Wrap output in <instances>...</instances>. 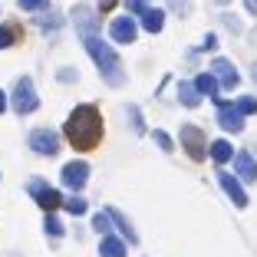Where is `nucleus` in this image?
I'll list each match as a JSON object with an SVG mask.
<instances>
[{
    "label": "nucleus",
    "instance_id": "obj_1",
    "mask_svg": "<svg viewBox=\"0 0 257 257\" xmlns=\"http://www.w3.org/2000/svg\"><path fill=\"white\" fill-rule=\"evenodd\" d=\"M73 20L79 23V37H83V46L89 50L92 63L99 66V73H102V79H106L109 86H122L125 83V69H122L119 56H115V50L106 43V40H99L96 30H92V14L86 7H79L73 14Z\"/></svg>",
    "mask_w": 257,
    "mask_h": 257
},
{
    "label": "nucleus",
    "instance_id": "obj_2",
    "mask_svg": "<svg viewBox=\"0 0 257 257\" xmlns=\"http://www.w3.org/2000/svg\"><path fill=\"white\" fill-rule=\"evenodd\" d=\"M66 139H69V145L73 149H79V152H89V149H96L99 145V139H102V115H99V109L96 106H76L73 109V115L66 119Z\"/></svg>",
    "mask_w": 257,
    "mask_h": 257
},
{
    "label": "nucleus",
    "instance_id": "obj_3",
    "mask_svg": "<svg viewBox=\"0 0 257 257\" xmlns=\"http://www.w3.org/2000/svg\"><path fill=\"white\" fill-rule=\"evenodd\" d=\"M30 195L37 198V204L43 208L46 214H50V211H56V208L63 204L60 191H56V188H50V185H46L43 178H30Z\"/></svg>",
    "mask_w": 257,
    "mask_h": 257
},
{
    "label": "nucleus",
    "instance_id": "obj_4",
    "mask_svg": "<svg viewBox=\"0 0 257 257\" xmlns=\"http://www.w3.org/2000/svg\"><path fill=\"white\" fill-rule=\"evenodd\" d=\"M37 106H40V96H37V89H33V83L23 76L20 83H17V89H14V109L20 115H27V112H33Z\"/></svg>",
    "mask_w": 257,
    "mask_h": 257
},
{
    "label": "nucleus",
    "instance_id": "obj_5",
    "mask_svg": "<svg viewBox=\"0 0 257 257\" xmlns=\"http://www.w3.org/2000/svg\"><path fill=\"white\" fill-rule=\"evenodd\" d=\"M30 149L37 155H56L60 152V136L53 128H33L30 132Z\"/></svg>",
    "mask_w": 257,
    "mask_h": 257
},
{
    "label": "nucleus",
    "instance_id": "obj_6",
    "mask_svg": "<svg viewBox=\"0 0 257 257\" xmlns=\"http://www.w3.org/2000/svg\"><path fill=\"white\" fill-rule=\"evenodd\" d=\"M182 145H185V152H188L195 162L204 159V149H208V145H204V132L198 125H185L182 128Z\"/></svg>",
    "mask_w": 257,
    "mask_h": 257
},
{
    "label": "nucleus",
    "instance_id": "obj_7",
    "mask_svg": "<svg viewBox=\"0 0 257 257\" xmlns=\"http://www.w3.org/2000/svg\"><path fill=\"white\" fill-rule=\"evenodd\" d=\"M218 125L224 128V132H241V128H244V115L237 112L231 102L218 99Z\"/></svg>",
    "mask_w": 257,
    "mask_h": 257
},
{
    "label": "nucleus",
    "instance_id": "obj_8",
    "mask_svg": "<svg viewBox=\"0 0 257 257\" xmlns=\"http://www.w3.org/2000/svg\"><path fill=\"white\" fill-rule=\"evenodd\" d=\"M86 178H89V165L86 162H69V165H63V185L73 191H79L86 185Z\"/></svg>",
    "mask_w": 257,
    "mask_h": 257
},
{
    "label": "nucleus",
    "instance_id": "obj_9",
    "mask_svg": "<svg viewBox=\"0 0 257 257\" xmlns=\"http://www.w3.org/2000/svg\"><path fill=\"white\" fill-rule=\"evenodd\" d=\"M211 76L218 79V86H224V89H234V86L241 83V76H237V69L231 66L227 60H221V56L211 63Z\"/></svg>",
    "mask_w": 257,
    "mask_h": 257
},
{
    "label": "nucleus",
    "instance_id": "obj_10",
    "mask_svg": "<svg viewBox=\"0 0 257 257\" xmlns=\"http://www.w3.org/2000/svg\"><path fill=\"white\" fill-rule=\"evenodd\" d=\"M109 37H112L115 43H132V40H136V20H132V17H115V20L109 23Z\"/></svg>",
    "mask_w": 257,
    "mask_h": 257
},
{
    "label": "nucleus",
    "instance_id": "obj_11",
    "mask_svg": "<svg viewBox=\"0 0 257 257\" xmlns=\"http://www.w3.org/2000/svg\"><path fill=\"white\" fill-rule=\"evenodd\" d=\"M218 182H221V188H224V195L231 198V201H234L237 208H247V195H244L241 182H237L234 175H227V172H218Z\"/></svg>",
    "mask_w": 257,
    "mask_h": 257
},
{
    "label": "nucleus",
    "instance_id": "obj_12",
    "mask_svg": "<svg viewBox=\"0 0 257 257\" xmlns=\"http://www.w3.org/2000/svg\"><path fill=\"white\" fill-rule=\"evenodd\" d=\"M234 168L244 182H257V162L250 159V152H237L234 155Z\"/></svg>",
    "mask_w": 257,
    "mask_h": 257
},
{
    "label": "nucleus",
    "instance_id": "obj_13",
    "mask_svg": "<svg viewBox=\"0 0 257 257\" xmlns=\"http://www.w3.org/2000/svg\"><path fill=\"white\" fill-rule=\"evenodd\" d=\"M106 214H109V221H115V227H119L122 234H125V241H128V244H136V241H139V234H136V227L128 224V218H125V214H122V211H115V208H109Z\"/></svg>",
    "mask_w": 257,
    "mask_h": 257
},
{
    "label": "nucleus",
    "instance_id": "obj_14",
    "mask_svg": "<svg viewBox=\"0 0 257 257\" xmlns=\"http://www.w3.org/2000/svg\"><path fill=\"white\" fill-rule=\"evenodd\" d=\"M99 257H125V241L106 234L102 241H99Z\"/></svg>",
    "mask_w": 257,
    "mask_h": 257
},
{
    "label": "nucleus",
    "instance_id": "obj_15",
    "mask_svg": "<svg viewBox=\"0 0 257 257\" xmlns=\"http://www.w3.org/2000/svg\"><path fill=\"white\" fill-rule=\"evenodd\" d=\"M178 99H182V106L195 109L198 102H201V92L195 89V83H178Z\"/></svg>",
    "mask_w": 257,
    "mask_h": 257
},
{
    "label": "nucleus",
    "instance_id": "obj_16",
    "mask_svg": "<svg viewBox=\"0 0 257 257\" xmlns=\"http://www.w3.org/2000/svg\"><path fill=\"white\" fill-rule=\"evenodd\" d=\"M195 89L201 92V96H211V99H218V79H214L211 73H201L195 79Z\"/></svg>",
    "mask_w": 257,
    "mask_h": 257
},
{
    "label": "nucleus",
    "instance_id": "obj_17",
    "mask_svg": "<svg viewBox=\"0 0 257 257\" xmlns=\"http://www.w3.org/2000/svg\"><path fill=\"white\" fill-rule=\"evenodd\" d=\"M162 23H165V14H162V10H152V7H149V10L142 14V27H145L149 33H159Z\"/></svg>",
    "mask_w": 257,
    "mask_h": 257
},
{
    "label": "nucleus",
    "instance_id": "obj_18",
    "mask_svg": "<svg viewBox=\"0 0 257 257\" xmlns=\"http://www.w3.org/2000/svg\"><path fill=\"white\" fill-rule=\"evenodd\" d=\"M211 159L218 162V165H224V162H231V155H234V152H231V145L224 142V139H218V142H211Z\"/></svg>",
    "mask_w": 257,
    "mask_h": 257
},
{
    "label": "nucleus",
    "instance_id": "obj_19",
    "mask_svg": "<svg viewBox=\"0 0 257 257\" xmlns=\"http://www.w3.org/2000/svg\"><path fill=\"white\" fill-rule=\"evenodd\" d=\"M234 109H237L241 115H254V112H257V99H254V96H241V99L234 102Z\"/></svg>",
    "mask_w": 257,
    "mask_h": 257
},
{
    "label": "nucleus",
    "instance_id": "obj_20",
    "mask_svg": "<svg viewBox=\"0 0 257 257\" xmlns=\"http://www.w3.org/2000/svg\"><path fill=\"white\" fill-rule=\"evenodd\" d=\"M17 27H0V50H7V46H14L17 43Z\"/></svg>",
    "mask_w": 257,
    "mask_h": 257
},
{
    "label": "nucleus",
    "instance_id": "obj_21",
    "mask_svg": "<svg viewBox=\"0 0 257 257\" xmlns=\"http://www.w3.org/2000/svg\"><path fill=\"white\" fill-rule=\"evenodd\" d=\"M63 204H66L69 214H83V211H86V201H83V198H66Z\"/></svg>",
    "mask_w": 257,
    "mask_h": 257
},
{
    "label": "nucleus",
    "instance_id": "obj_22",
    "mask_svg": "<svg viewBox=\"0 0 257 257\" xmlns=\"http://www.w3.org/2000/svg\"><path fill=\"white\" fill-rule=\"evenodd\" d=\"M46 231H50V234H53V237H60V234H63V224H60V221L53 218V211L46 214Z\"/></svg>",
    "mask_w": 257,
    "mask_h": 257
},
{
    "label": "nucleus",
    "instance_id": "obj_23",
    "mask_svg": "<svg viewBox=\"0 0 257 257\" xmlns=\"http://www.w3.org/2000/svg\"><path fill=\"white\" fill-rule=\"evenodd\" d=\"M92 227H96V231H102V234H106L109 227H112V224H109V214H106V211H102V214H96V218H92Z\"/></svg>",
    "mask_w": 257,
    "mask_h": 257
},
{
    "label": "nucleus",
    "instance_id": "obj_24",
    "mask_svg": "<svg viewBox=\"0 0 257 257\" xmlns=\"http://www.w3.org/2000/svg\"><path fill=\"white\" fill-rule=\"evenodd\" d=\"M152 136H155V142H159V149H162V152H172V149H175L172 139H168V132H152Z\"/></svg>",
    "mask_w": 257,
    "mask_h": 257
},
{
    "label": "nucleus",
    "instance_id": "obj_25",
    "mask_svg": "<svg viewBox=\"0 0 257 257\" xmlns=\"http://www.w3.org/2000/svg\"><path fill=\"white\" fill-rule=\"evenodd\" d=\"M20 7L23 10H43V7H50V0H20Z\"/></svg>",
    "mask_w": 257,
    "mask_h": 257
},
{
    "label": "nucleus",
    "instance_id": "obj_26",
    "mask_svg": "<svg viewBox=\"0 0 257 257\" xmlns=\"http://www.w3.org/2000/svg\"><path fill=\"white\" fill-rule=\"evenodd\" d=\"M125 7L136 10V14H145V10H149V7H145V0H125Z\"/></svg>",
    "mask_w": 257,
    "mask_h": 257
},
{
    "label": "nucleus",
    "instance_id": "obj_27",
    "mask_svg": "<svg viewBox=\"0 0 257 257\" xmlns=\"http://www.w3.org/2000/svg\"><path fill=\"white\" fill-rule=\"evenodd\" d=\"M115 7V0H102V4H99V10H112Z\"/></svg>",
    "mask_w": 257,
    "mask_h": 257
},
{
    "label": "nucleus",
    "instance_id": "obj_28",
    "mask_svg": "<svg viewBox=\"0 0 257 257\" xmlns=\"http://www.w3.org/2000/svg\"><path fill=\"white\" fill-rule=\"evenodd\" d=\"M247 10H250V14H257V0H247Z\"/></svg>",
    "mask_w": 257,
    "mask_h": 257
},
{
    "label": "nucleus",
    "instance_id": "obj_29",
    "mask_svg": "<svg viewBox=\"0 0 257 257\" xmlns=\"http://www.w3.org/2000/svg\"><path fill=\"white\" fill-rule=\"evenodd\" d=\"M4 109H7V96H4V92H0V112H4Z\"/></svg>",
    "mask_w": 257,
    "mask_h": 257
},
{
    "label": "nucleus",
    "instance_id": "obj_30",
    "mask_svg": "<svg viewBox=\"0 0 257 257\" xmlns=\"http://www.w3.org/2000/svg\"><path fill=\"white\" fill-rule=\"evenodd\" d=\"M250 73H254V79H257V66H254V69H250Z\"/></svg>",
    "mask_w": 257,
    "mask_h": 257
},
{
    "label": "nucleus",
    "instance_id": "obj_31",
    "mask_svg": "<svg viewBox=\"0 0 257 257\" xmlns=\"http://www.w3.org/2000/svg\"><path fill=\"white\" fill-rule=\"evenodd\" d=\"M218 4H227V0H218Z\"/></svg>",
    "mask_w": 257,
    "mask_h": 257
}]
</instances>
